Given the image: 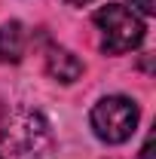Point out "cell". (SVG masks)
<instances>
[{
    "label": "cell",
    "instance_id": "cell-1",
    "mask_svg": "<svg viewBox=\"0 0 156 159\" xmlns=\"http://www.w3.org/2000/svg\"><path fill=\"white\" fill-rule=\"evenodd\" d=\"M52 138L49 132V122L43 119V113L37 110H28V107H16L12 113H6L3 125H0V144L9 150V153H40Z\"/></svg>",
    "mask_w": 156,
    "mask_h": 159
},
{
    "label": "cell",
    "instance_id": "cell-2",
    "mask_svg": "<svg viewBox=\"0 0 156 159\" xmlns=\"http://www.w3.org/2000/svg\"><path fill=\"white\" fill-rule=\"evenodd\" d=\"M95 25L101 31V46L110 55H122L129 49H135L144 40V25L135 12H129L119 3H107L95 12Z\"/></svg>",
    "mask_w": 156,
    "mask_h": 159
},
{
    "label": "cell",
    "instance_id": "cell-3",
    "mask_svg": "<svg viewBox=\"0 0 156 159\" xmlns=\"http://www.w3.org/2000/svg\"><path fill=\"white\" fill-rule=\"evenodd\" d=\"M92 129L101 141L107 144H122V141L132 138L138 125V104L122 95H110V98H101L92 107Z\"/></svg>",
    "mask_w": 156,
    "mask_h": 159
},
{
    "label": "cell",
    "instance_id": "cell-4",
    "mask_svg": "<svg viewBox=\"0 0 156 159\" xmlns=\"http://www.w3.org/2000/svg\"><path fill=\"white\" fill-rule=\"evenodd\" d=\"M25 46H28V37H25V28H21L19 21L0 25V64H16V61H21Z\"/></svg>",
    "mask_w": 156,
    "mask_h": 159
},
{
    "label": "cell",
    "instance_id": "cell-5",
    "mask_svg": "<svg viewBox=\"0 0 156 159\" xmlns=\"http://www.w3.org/2000/svg\"><path fill=\"white\" fill-rule=\"evenodd\" d=\"M46 70H49V77L61 80V83H74V80L83 74V61H80L74 52H67V49H49V55H46Z\"/></svg>",
    "mask_w": 156,
    "mask_h": 159
},
{
    "label": "cell",
    "instance_id": "cell-6",
    "mask_svg": "<svg viewBox=\"0 0 156 159\" xmlns=\"http://www.w3.org/2000/svg\"><path fill=\"white\" fill-rule=\"evenodd\" d=\"M132 6H138L144 16H153L156 12V6H153V0H132Z\"/></svg>",
    "mask_w": 156,
    "mask_h": 159
},
{
    "label": "cell",
    "instance_id": "cell-7",
    "mask_svg": "<svg viewBox=\"0 0 156 159\" xmlns=\"http://www.w3.org/2000/svg\"><path fill=\"white\" fill-rule=\"evenodd\" d=\"M141 159H153V138H147L144 150H141Z\"/></svg>",
    "mask_w": 156,
    "mask_h": 159
},
{
    "label": "cell",
    "instance_id": "cell-8",
    "mask_svg": "<svg viewBox=\"0 0 156 159\" xmlns=\"http://www.w3.org/2000/svg\"><path fill=\"white\" fill-rule=\"evenodd\" d=\"M67 3H74V6H86V3H92V0H67Z\"/></svg>",
    "mask_w": 156,
    "mask_h": 159
},
{
    "label": "cell",
    "instance_id": "cell-9",
    "mask_svg": "<svg viewBox=\"0 0 156 159\" xmlns=\"http://www.w3.org/2000/svg\"><path fill=\"white\" fill-rule=\"evenodd\" d=\"M0 159H3V156H0Z\"/></svg>",
    "mask_w": 156,
    "mask_h": 159
}]
</instances>
